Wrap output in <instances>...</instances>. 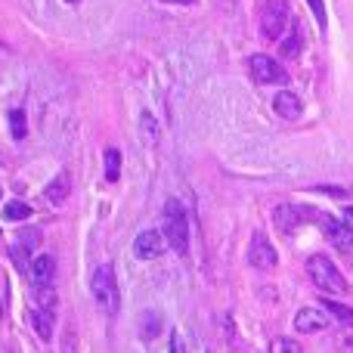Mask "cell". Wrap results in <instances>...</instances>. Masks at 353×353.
<instances>
[{
    "mask_svg": "<svg viewBox=\"0 0 353 353\" xmlns=\"http://www.w3.org/2000/svg\"><path fill=\"white\" fill-rule=\"evenodd\" d=\"M248 263H251L254 270H276V263H279V254H276L273 242H270L263 232H254V236H251Z\"/></svg>",
    "mask_w": 353,
    "mask_h": 353,
    "instance_id": "obj_5",
    "label": "cell"
},
{
    "mask_svg": "<svg viewBox=\"0 0 353 353\" xmlns=\"http://www.w3.org/2000/svg\"><path fill=\"white\" fill-rule=\"evenodd\" d=\"M165 239L176 254L189 251V217H186V208L176 199L165 201Z\"/></svg>",
    "mask_w": 353,
    "mask_h": 353,
    "instance_id": "obj_3",
    "label": "cell"
},
{
    "mask_svg": "<svg viewBox=\"0 0 353 353\" xmlns=\"http://www.w3.org/2000/svg\"><path fill=\"white\" fill-rule=\"evenodd\" d=\"M34 242H37V232L34 230H25V232H19L16 242H12V248H10L12 263H16L19 270H25V273H28V267H31L28 254H31V248H34Z\"/></svg>",
    "mask_w": 353,
    "mask_h": 353,
    "instance_id": "obj_14",
    "label": "cell"
},
{
    "mask_svg": "<svg viewBox=\"0 0 353 353\" xmlns=\"http://www.w3.org/2000/svg\"><path fill=\"white\" fill-rule=\"evenodd\" d=\"M28 217H31V205H25V201H19V199L3 208V220L19 223V220H28Z\"/></svg>",
    "mask_w": 353,
    "mask_h": 353,
    "instance_id": "obj_18",
    "label": "cell"
},
{
    "mask_svg": "<svg viewBox=\"0 0 353 353\" xmlns=\"http://www.w3.org/2000/svg\"><path fill=\"white\" fill-rule=\"evenodd\" d=\"M319 226H323V232H325V236H329L341 251H347L350 245H353V232L347 230V226H344V220H335V217H329V214H319Z\"/></svg>",
    "mask_w": 353,
    "mask_h": 353,
    "instance_id": "obj_13",
    "label": "cell"
},
{
    "mask_svg": "<svg viewBox=\"0 0 353 353\" xmlns=\"http://www.w3.org/2000/svg\"><path fill=\"white\" fill-rule=\"evenodd\" d=\"M270 353H301V344L292 341V338H273Z\"/></svg>",
    "mask_w": 353,
    "mask_h": 353,
    "instance_id": "obj_21",
    "label": "cell"
},
{
    "mask_svg": "<svg viewBox=\"0 0 353 353\" xmlns=\"http://www.w3.org/2000/svg\"><path fill=\"white\" fill-rule=\"evenodd\" d=\"M59 353H78V347H74V335H65V341H62V350Z\"/></svg>",
    "mask_w": 353,
    "mask_h": 353,
    "instance_id": "obj_25",
    "label": "cell"
},
{
    "mask_svg": "<svg viewBox=\"0 0 353 353\" xmlns=\"http://www.w3.org/2000/svg\"><path fill=\"white\" fill-rule=\"evenodd\" d=\"M294 329L301 335H316V332L329 329V313L323 307H301L298 316H294Z\"/></svg>",
    "mask_w": 353,
    "mask_h": 353,
    "instance_id": "obj_8",
    "label": "cell"
},
{
    "mask_svg": "<svg viewBox=\"0 0 353 353\" xmlns=\"http://www.w3.org/2000/svg\"><path fill=\"white\" fill-rule=\"evenodd\" d=\"M304 217H319V214L310 211V208H301V205H279L273 211V220L282 232H294L301 223H307Z\"/></svg>",
    "mask_w": 353,
    "mask_h": 353,
    "instance_id": "obj_9",
    "label": "cell"
},
{
    "mask_svg": "<svg viewBox=\"0 0 353 353\" xmlns=\"http://www.w3.org/2000/svg\"><path fill=\"white\" fill-rule=\"evenodd\" d=\"M159 329H161L159 313H149V316H146V329H143V338H149V341H152V338L159 335Z\"/></svg>",
    "mask_w": 353,
    "mask_h": 353,
    "instance_id": "obj_22",
    "label": "cell"
},
{
    "mask_svg": "<svg viewBox=\"0 0 353 353\" xmlns=\"http://www.w3.org/2000/svg\"><path fill=\"white\" fill-rule=\"evenodd\" d=\"M68 3H81V0H68Z\"/></svg>",
    "mask_w": 353,
    "mask_h": 353,
    "instance_id": "obj_29",
    "label": "cell"
},
{
    "mask_svg": "<svg viewBox=\"0 0 353 353\" xmlns=\"http://www.w3.org/2000/svg\"><path fill=\"white\" fill-rule=\"evenodd\" d=\"M10 130H12V140H25L28 124H25V112L22 109H12L10 112Z\"/></svg>",
    "mask_w": 353,
    "mask_h": 353,
    "instance_id": "obj_20",
    "label": "cell"
},
{
    "mask_svg": "<svg viewBox=\"0 0 353 353\" xmlns=\"http://www.w3.org/2000/svg\"><path fill=\"white\" fill-rule=\"evenodd\" d=\"M68 189H72V183H68V174H59L47 189H43V195H47V201H50L53 208H59V205H65Z\"/></svg>",
    "mask_w": 353,
    "mask_h": 353,
    "instance_id": "obj_15",
    "label": "cell"
},
{
    "mask_svg": "<svg viewBox=\"0 0 353 353\" xmlns=\"http://www.w3.org/2000/svg\"><path fill=\"white\" fill-rule=\"evenodd\" d=\"M161 3H192V0H161Z\"/></svg>",
    "mask_w": 353,
    "mask_h": 353,
    "instance_id": "obj_28",
    "label": "cell"
},
{
    "mask_svg": "<svg viewBox=\"0 0 353 353\" xmlns=\"http://www.w3.org/2000/svg\"><path fill=\"white\" fill-rule=\"evenodd\" d=\"M31 323H34L37 338L50 341V338H53V325H56V301H47V304H34V310H31Z\"/></svg>",
    "mask_w": 353,
    "mask_h": 353,
    "instance_id": "obj_11",
    "label": "cell"
},
{
    "mask_svg": "<svg viewBox=\"0 0 353 353\" xmlns=\"http://www.w3.org/2000/svg\"><path fill=\"white\" fill-rule=\"evenodd\" d=\"M301 47H304V37H301V28L298 25H292V34L282 41V47H279V53L285 56V59H298L301 56Z\"/></svg>",
    "mask_w": 353,
    "mask_h": 353,
    "instance_id": "obj_16",
    "label": "cell"
},
{
    "mask_svg": "<svg viewBox=\"0 0 353 353\" xmlns=\"http://www.w3.org/2000/svg\"><path fill=\"white\" fill-rule=\"evenodd\" d=\"M171 353H186V350H183V338H180V332H174V335H171Z\"/></svg>",
    "mask_w": 353,
    "mask_h": 353,
    "instance_id": "obj_24",
    "label": "cell"
},
{
    "mask_svg": "<svg viewBox=\"0 0 353 353\" xmlns=\"http://www.w3.org/2000/svg\"><path fill=\"white\" fill-rule=\"evenodd\" d=\"M323 310L329 313V316H335L341 325H353V307L338 304V301H329V298H325V301H323Z\"/></svg>",
    "mask_w": 353,
    "mask_h": 353,
    "instance_id": "obj_17",
    "label": "cell"
},
{
    "mask_svg": "<svg viewBox=\"0 0 353 353\" xmlns=\"http://www.w3.org/2000/svg\"><path fill=\"white\" fill-rule=\"evenodd\" d=\"M273 109L279 118H285V121H294V118L304 115V103H301V97L294 90H279L273 97Z\"/></svg>",
    "mask_w": 353,
    "mask_h": 353,
    "instance_id": "obj_12",
    "label": "cell"
},
{
    "mask_svg": "<svg viewBox=\"0 0 353 353\" xmlns=\"http://www.w3.org/2000/svg\"><path fill=\"white\" fill-rule=\"evenodd\" d=\"M341 220H344V226H347V230L353 232V205H347V208H344V214H341Z\"/></svg>",
    "mask_w": 353,
    "mask_h": 353,
    "instance_id": "obj_26",
    "label": "cell"
},
{
    "mask_svg": "<svg viewBox=\"0 0 353 353\" xmlns=\"http://www.w3.org/2000/svg\"><path fill=\"white\" fill-rule=\"evenodd\" d=\"M251 74H254V81H261V84H285L288 81V72L279 65V62L273 59V56H251Z\"/></svg>",
    "mask_w": 353,
    "mask_h": 353,
    "instance_id": "obj_6",
    "label": "cell"
},
{
    "mask_svg": "<svg viewBox=\"0 0 353 353\" xmlns=\"http://www.w3.org/2000/svg\"><path fill=\"white\" fill-rule=\"evenodd\" d=\"M319 192H329V195H335V199H344V189H338V186H319Z\"/></svg>",
    "mask_w": 353,
    "mask_h": 353,
    "instance_id": "obj_27",
    "label": "cell"
},
{
    "mask_svg": "<svg viewBox=\"0 0 353 353\" xmlns=\"http://www.w3.org/2000/svg\"><path fill=\"white\" fill-rule=\"evenodd\" d=\"M292 25V10H288V0H267V10H263V34L270 41L282 37V31Z\"/></svg>",
    "mask_w": 353,
    "mask_h": 353,
    "instance_id": "obj_4",
    "label": "cell"
},
{
    "mask_svg": "<svg viewBox=\"0 0 353 353\" xmlns=\"http://www.w3.org/2000/svg\"><path fill=\"white\" fill-rule=\"evenodd\" d=\"M56 276V257L53 254H34L28 267V279L34 288H50Z\"/></svg>",
    "mask_w": 353,
    "mask_h": 353,
    "instance_id": "obj_10",
    "label": "cell"
},
{
    "mask_svg": "<svg viewBox=\"0 0 353 353\" xmlns=\"http://www.w3.org/2000/svg\"><path fill=\"white\" fill-rule=\"evenodd\" d=\"M121 176V152L118 149H105V180L115 183Z\"/></svg>",
    "mask_w": 353,
    "mask_h": 353,
    "instance_id": "obj_19",
    "label": "cell"
},
{
    "mask_svg": "<svg viewBox=\"0 0 353 353\" xmlns=\"http://www.w3.org/2000/svg\"><path fill=\"white\" fill-rule=\"evenodd\" d=\"M307 6H310V10H313V16H316L319 28H325V25H329V22H325V3H323V0H307Z\"/></svg>",
    "mask_w": 353,
    "mask_h": 353,
    "instance_id": "obj_23",
    "label": "cell"
},
{
    "mask_svg": "<svg viewBox=\"0 0 353 353\" xmlns=\"http://www.w3.org/2000/svg\"><path fill=\"white\" fill-rule=\"evenodd\" d=\"M90 294H93L97 307L105 313V316H115L118 313V307H121V294H118V279H115L112 263H99V267L93 270Z\"/></svg>",
    "mask_w": 353,
    "mask_h": 353,
    "instance_id": "obj_1",
    "label": "cell"
},
{
    "mask_svg": "<svg viewBox=\"0 0 353 353\" xmlns=\"http://www.w3.org/2000/svg\"><path fill=\"white\" fill-rule=\"evenodd\" d=\"M165 251H168V239L161 236L159 230H143L134 242V254L140 257V261H155V257H161Z\"/></svg>",
    "mask_w": 353,
    "mask_h": 353,
    "instance_id": "obj_7",
    "label": "cell"
},
{
    "mask_svg": "<svg viewBox=\"0 0 353 353\" xmlns=\"http://www.w3.org/2000/svg\"><path fill=\"white\" fill-rule=\"evenodd\" d=\"M307 276L313 279V285L325 294H347V279L341 276V270L335 267V261H329L325 254H313L307 261Z\"/></svg>",
    "mask_w": 353,
    "mask_h": 353,
    "instance_id": "obj_2",
    "label": "cell"
}]
</instances>
